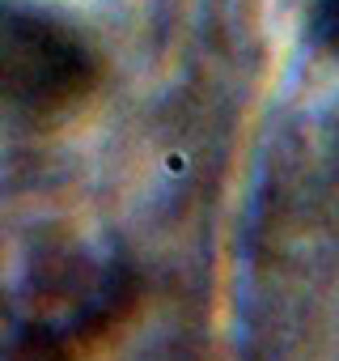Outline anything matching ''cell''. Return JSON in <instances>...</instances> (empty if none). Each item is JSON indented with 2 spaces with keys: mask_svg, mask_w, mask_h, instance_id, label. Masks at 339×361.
I'll return each instance as SVG.
<instances>
[{
  "mask_svg": "<svg viewBox=\"0 0 339 361\" xmlns=\"http://www.w3.org/2000/svg\"><path fill=\"white\" fill-rule=\"evenodd\" d=\"M98 85V56L51 13L0 0V119L64 115Z\"/></svg>",
  "mask_w": 339,
  "mask_h": 361,
  "instance_id": "6da1fadb",
  "label": "cell"
},
{
  "mask_svg": "<svg viewBox=\"0 0 339 361\" xmlns=\"http://www.w3.org/2000/svg\"><path fill=\"white\" fill-rule=\"evenodd\" d=\"M18 361H68V353L47 336V331H39V336H30L26 340V348H22V357Z\"/></svg>",
  "mask_w": 339,
  "mask_h": 361,
  "instance_id": "7a4b0ae2",
  "label": "cell"
},
{
  "mask_svg": "<svg viewBox=\"0 0 339 361\" xmlns=\"http://www.w3.org/2000/svg\"><path fill=\"white\" fill-rule=\"evenodd\" d=\"M318 35L339 56V0H318Z\"/></svg>",
  "mask_w": 339,
  "mask_h": 361,
  "instance_id": "3957f363",
  "label": "cell"
}]
</instances>
